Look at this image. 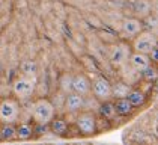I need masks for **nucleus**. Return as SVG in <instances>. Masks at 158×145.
<instances>
[{
    "label": "nucleus",
    "mask_w": 158,
    "mask_h": 145,
    "mask_svg": "<svg viewBox=\"0 0 158 145\" xmlns=\"http://www.w3.org/2000/svg\"><path fill=\"white\" fill-rule=\"evenodd\" d=\"M56 115V108L47 98H38L32 104V116L38 125H48Z\"/></svg>",
    "instance_id": "obj_1"
},
{
    "label": "nucleus",
    "mask_w": 158,
    "mask_h": 145,
    "mask_svg": "<svg viewBox=\"0 0 158 145\" xmlns=\"http://www.w3.org/2000/svg\"><path fill=\"white\" fill-rule=\"evenodd\" d=\"M21 106L15 98H5L0 101V124H15L20 120Z\"/></svg>",
    "instance_id": "obj_2"
},
{
    "label": "nucleus",
    "mask_w": 158,
    "mask_h": 145,
    "mask_svg": "<svg viewBox=\"0 0 158 145\" xmlns=\"http://www.w3.org/2000/svg\"><path fill=\"white\" fill-rule=\"evenodd\" d=\"M36 91V79L27 77V76H20L14 80L12 83V92L18 100H29L33 97Z\"/></svg>",
    "instance_id": "obj_3"
},
{
    "label": "nucleus",
    "mask_w": 158,
    "mask_h": 145,
    "mask_svg": "<svg viewBox=\"0 0 158 145\" xmlns=\"http://www.w3.org/2000/svg\"><path fill=\"white\" fill-rule=\"evenodd\" d=\"M155 44H158L157 38L154 33L148 32V30H142L137 36H134V42H133V47L134 51H139V53H145L148 55L152 48L155 47Z\"/></svg>",
    "instance_id": "obj_4"
},
{
    "label": "nucleus",
    "mask_w": 158,
    "mask_h": 145,
    "mask_svg": "<svg viewBox=\"0 0 158 145\" xmlns=\"http://www.w3.org/2000/svg\"><path fill=\"white\" fill-rule=\"evenodd\" d=\"M75 124H77V129L80 130V133L85 134V136L95 134L98 130L97 118H95V115L90 113V112H81V113H78Z\"/></svg>",
    "instance_id": "obj_5"
},
{
    "label": "nucleus",
    "mask_w": 158,
    "mask_h": 145,
    "mask_svg": "<svg viewBox=\"0 0 158 145\" xmlns=\"http://www.w3.org/2000/svg\"><path fill=\"white\" fill-rule=\"evenodd\" d=\"M90 89H92L95 98L99 100L101 103L102 101H109L111 98V83L104 77H97L94 80L92 86H90Z\"/></svg>",
    "instance_id": "obj_6"
},
{
    "label": "nucleus",
    "mask_w": 158,
    "mask_h": 145,
    "mask_svg": "<svg viewBox=\"0 0 158 145\" xmlns=\"http://www.w3.org/2000/svg\"><path fill=\"white\" fill-rule=\"evenodd\" d=\"M130 47L127 44H116L110 51V62L113 67H123L130 59Z\"/></svg>",
    "instance_id": "obj_7"
},
{
    "label": "nucleus",
    "mask_w": 158,
    "mask_h": 145,
    "mask_svg": "<svg viewBox=\"0 0 158 145\" xmlns=\"http://www.w3.org/2000/svg\"><path fill=\"white\" fill-rule=\"evenodd\" d=\"M85 108V95H80L77 92H69L65 95V101H63V109L69 113H75L80 112V109Z\"/></svg>",
    "instance_id": "obj_8"
},
{
    "label": "nucleus",
    "mask_w": 158,
    "mask_h": 145,
    "mask_svg": "<svg viewBox=\"0 0 158 145\" xmlns=\"http://www.w3.org/2000/svg\"><path fill=\"white\" fill-rule=\"evenodd\" d=\"M143 30V24H142V20L139 18H125L122 21V33L128 38H134L137 36L140 32Z\"/></svg>",
    "instance_id": "obj_9"
},
{
    "label": "nucleus",
    "mask_w": 158,
    "mask_h": 145,
    "mask_svg": "<svg viewBox=\"0 0 158 145\" xmlns=\"http://www.w3.org/2000/svg\"><path fill=\"white\" fill-rule=\"evenodd\" d=\"M90 80L86 77L85 74H75L73 76V91L80 94V95H87L90 92Z\"/></svg>",
    "instance_id": "obj_10"
},
{
    "label": "nucleus",
    "mask_w": 158,
    "mask_h": 145,
    "mask_svg": "<svg viewBox=\"0 0 158 145\" xmlns=\"http://www.w3.org/2000/svg\"><path fill=\"white\" fill-rule=\"evenodd\" d=\"M128 60H130V65L133 67V70H135V71H139V72H142L145 68H148L151 65L149 56L145 55V53H139V51L131 53Z\"/></svg>",
    "instance_id": "obj_11"
},
{
    "label": "nucleus",
    "mask_w": 158,
    "mask_h": 145,
    "mask_svg": "<svg viewBox=\"0 0 158 145\" xmlns=\"http://www.w3.org/2000/svg\"><path fill=\"white\" fill-rule=\"evenodd\" d=\"M33 133H35V127L29 122H21L17 125V141L20 142H26L29 139L33 138Z\"/></svg>",
    "instance_id": "obj_12"
},
{
    "label": "nucleus",
    "mask_w": 158,
    "mask_h": 145,
    "mask_svg": "<svg viewBox=\"0 0 158 145\" xmlns=\"http://www.w3.org/2000/svg\"><path fill=\"white\" fill-rule=\"evenodd\" d=\"M0 141L2 142L17 141V127L14 124H2V127H0Z\"/></svg>",
    "instance_id": "obj_13"
},
{
    "label": "nucleus",
    "mask_w": 158,
    "mask_h": 145,
    "mask_svg": "<svg viewBox=\"0 0 158 145\" xmlns=\"http://www.w3.org/2000/svg\"><path fill=\"white\" fill-rule=\"evenodd\" d=\"M48 125L51 133L56 134V136H63L68 132V122L65 120H62V118H53L48 122Z\"/></svg>",
    "instance_id": "obj_14"
},
{
    "label": "nucleus",
    "mask_w": 158,
    "mask_h": 145,
    "mask_svg": "<svg viewBox=\"0 0 158 145\" xmlns=\"http://www.w3.org/2000/svg\"><path fill=\"white\" fill-rule=\"evenodd\" d=\"M113 104H114V109H116V113L121 115V116H128L134 110L133 104L128 101V98H116V101Z\"/></svg>",
    "instance_id": "obj_15"
},
{
    "label": "nucleus",
    "mask_w": 158,
    "mask_h": 145,
    "mask_svg": "<svg viewBox=\"0 0 158 145\" xmlns=\"http://www.w3.org/2000/svg\"><path fill=\"white\" fill-rule=\"evenodd\" d=\"M128 101L133 104V108H140V106H143L146 103V95L143 91H140V89H131L130 92H128Z\"/></svg>",
    "instance_id": "obj_16"
},
{
    "label": "nucleus",
    "mask_w": 158,
    "mask_h": 145,
    "mask_svg": "<svg viewBox=\"0 0 158 145\" xmlns=\"http://www.w3.org/2000/svg\"><path fill=\"white\" fill-rule=\"evenodd\" d=\"M151 9H152V5L149 0H135L134 2V12L140 18H145L146 15H149Z\"/></svg>",
    "instance_id": "obj_17"
},
{
    "label": "nucleus",
    "mask_w": 158,
    "mask_h": 145,
    "mask_svg": "<svg viewBox=\"0 0 158 145\" xmlns=\"http://www.w3.org/2000/svg\"><path fill=\"white\" fill-rule=\"evenodd\" d=\"M130 91H131V86L128 83L118 82V83L111 85V97H114V98H127Z\"/></svg>",
    "instance_id": "obj_18"
},
{
    "label": "nucleus",
    "mask_w": 158,
    "mask_h": 145,
    "mask_svg": "<svg viewBox=\"0 0 158 145\" xmlns=\"http://www.w3.org/2000/svg\"><path fill=\"white\" fill-rule=\"evenodd\" d=\"M21 72H23V76H27V77H33V79H36V74H38V64L35 60L32 59H26L23 60V64H21Z\"/></svg>",
    "instance_id": "obj_19"
},
{
    "label": "nucleus",
    "mask_w": 158,
    "mask_h": 145,
    "mask_svg": "<svg viewBox=\"0 0 158 145\" xmlns=\"http://www.w3.org/2000/svg\"><path fill=\"white\" fill-rule=\"evenodd\" d=\"M143 29H146L148 32H151V33H154V35H157L158 33V18L155 15H146L145 18H143Z\"/></svg>",
    "instance_id": "obj_20"
},
{
    "label": "nucleus",
    "mask_w": 158,
    "mask_h": 145,
    "mask_svg": "<svg viewBox=\"0 0 158 145\" xmlns=\"http://www.w3.org/2000/svg\"><path fill=\"white\" fill-rule=\"evenodd\" d=\"M59 86H60V92H63L65 95L73 92V74H69V72L62 74L60 80H59Z\"/></svg>",
    "instance_id": "obj_21"
},
{
    "label": "nucleus",
    "mask_w": 158,
    "mask_h": 145,
    "mask_svg": "<svg viewBox=\"0 0 158 145\" xmlns=\"http://www.w3.org/2000/svg\"><path fill=\"white\" fill-rule=\"evenodd\" d=\"M99 112H101V115L104 116V118H107V120H113L118 113H116V109H114V104L113 103H110L109 101H102V104H101V108H99Z\"/></svg>",
    "instance_id": "obj_22"
},
{
    "label": "nucleus",
    "mask_w": 158,
    "mask_h": 145,
    "mask_svg": "<svg viewBox=\"0 0 158 145\" xmlns=\"http://www.w3.org/2000/svg\"><path fill=\"white\" fill-rule=\"evenodd\" d=\"M142 77H143V80L146 82H149V83H152V82H155L158 77V70L155 67H152V65H149L148 68H145L143 71H142Z\"/></svg>",
    "instance_id": "obj_23"
},
{
    "label": "nucleus",
    "mask_w": 158,
    "mask_h": 145,
    "mask_svg": "<svg viewBox=\"0 0 158 145\" xmlns=\"http://www.w3.org/2000/svg\"><path fill=\"white\" fill-rule=\"evenodd\" d=\"M148 56H149L151 62H155V64H158V44H155V47H154L151 51H149V53H148Z\"/></svg>",
    "instance_id": "obj_24"
},
{
    "label": "nucleus",
    "mask_w": 158,
    "mask_h": 145,
    "mask_svg": "<svg viewBox=\"0 0 158 145\" xmlns=\"http://www.w3.org/2000/svg\"><path fill=\"white\" fill-rule=\"evenodd\" d=\"M154 15H155V17L158 18V0L155 2V3H154Z\"/></svg>",
    "instance_id": "obj_25"
},
{
    "label": "nucleus",
    "mask_w": 158,
    "mask_h": 145,
    "mask_svg": "<svg viewBox=\"0 0 158 145\" xmlns=\"http://www.w3.org/2000/svg\"><path fill=\"white\" fill-rule=\"evenodd\" d=\"M154 83H155V88H157V91H158V77H157V80H155Z\"/></svg>",
    "instance_id": "obj_26"
}]
</instances>
